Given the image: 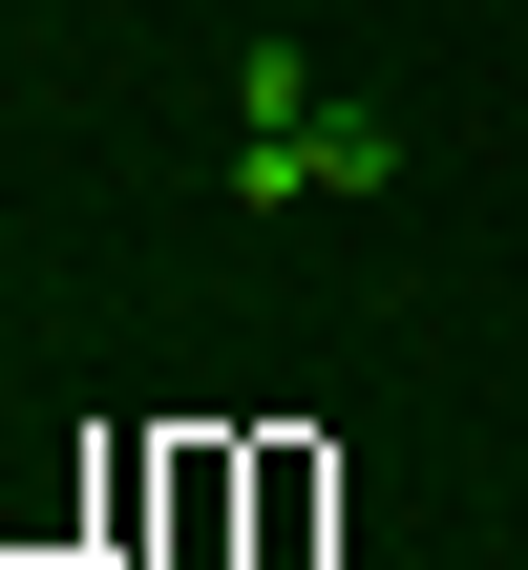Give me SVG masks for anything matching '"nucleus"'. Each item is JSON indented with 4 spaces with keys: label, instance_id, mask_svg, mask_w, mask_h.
Listing matches in <instances>:
<instances>
[{
    "label": "nucleus",
    "instance_id": "obj_2",
    "mask_svg": "<svg viewBox=\"0 0 528 570\" xmlns=\"http://www.w3.org/2000/svg\"><path fill=\"white\" fill-rule=\"evenodd\" d=\"M233 127H317V42H233Z\"/></svg>",
    "mask_w": 528,
    "mask_h": 570
},
{
    "label": "nucleus",
    "instance_id": "obj_1",
    "mask_svg": "<svg viewBox=\"0 0 528 570\" xmlns=\"http://www.w3.org/2000/svg\"><path fill=\"white\" fill-rule=\"evenodd\" d=\"M233 190L296 212V190H402V127L381 106H317V127H233Z\"/></svg>",
    "mask_w": 528,
    "mask_h": 570
}]
</instances>
